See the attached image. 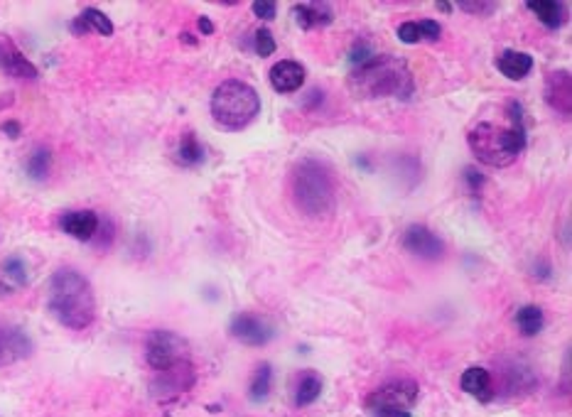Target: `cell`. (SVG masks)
<instances>
[{"instance_id": "cell-1", "label": "cell", "mask_w": 572, "mask_h": 417, "mask_svg": "<svg viewBox=\"0 0 572 417\" xmlns=\"http://www.w3.org/2000/svg\"><path fill=\"white\" fill-rule=\"evenodd\" d=\"M349 91L356 99H408L413 94V74L408 64L393 55H373L349 72Z\"/></svg>"}, {"instance_id": "cell-2", "label": "cell", "mask_w": 572, "mask_h": 417, "mask_svg": "<svg viewBox=\"0 0 572 417\" xmlns=\"http://www.w3.org/2000/svg\"><path fill=\"white\" fill-rule=\"evenodd\" d=\"M50 312L67 329H87L96 317V297L89 280L74 268H60L50 280Z\"/></svg>"}, {"instance_id": "cell-3", "label": "cell", "mask_w": 572, "mask_h": 417, "mask_svg": "<svg viewBox=\"0 0 572 417\" xmlns=\"http://www.w3.org/2000/svg\"><path fill=\"white\" fill-rule=\"evenodd\" d=\"M292 196L300 211L312 218H327L336 206V187L331 169L314 157H304L292 169Z\"/></svg>"}, {"instance_id": "cell-4", "label": "cell", "mask_w": 572, "mask_h": 417, "mask_svg": "<svg viewBox=\"0 0 572 417\" xmlns=\"http://www.w3.org/2000/svg\"><path fill=\"white\" fill-rule=\"evenodd\" d=\"M469 150L482 165L489 167H509L526 148V128L523 126H496L479 123L467 135Z\"/></svg>"}, {"instance_id": "cell-5", "label": "cell", "mask_w": 572, "mask_h": 417, "mask_svg": "<svg viewBox=\"0 0 572 417\" xmlns=\"http://www.w3.org/2000/svg\"><path fill=\"white\" fill-rule=\"evenodd\" d=\"M260 113V96L251 84L229 79L211 94V118L224 130H241Z\"/></svg>"}, {"instance_id": "cell-6", "label": "cell", "mask_w": 572, "mask_h": 417, "mask_svg": "<svg viewBox=\"0 0 572 417\" xmlns=\"http://www.w3.org/2000/svg\"><path fill=\"white\" fill-rule=\"evenodd\" d=\"M415 400L418 386L413 381H391L368 395L366 408L373 417H410Z\"/></svg>"}, {"instance_id": "cell-7", "label": "cell", "mask_w": 572, "mask_h": 417, "mask_svg": "<svg viewBox=\"0 0 572 417\" xmlns=\"http://www.w3.org/2000/svg\"><path fill=\"white\" fill-rule=\"evenodd\" d=\"M145 358L153 371H170L187 361V341L175 331L158 329L145 341Z\"/></svg>"}, {"instance_id": "cell-8", "label": "cell", "mask_w": 572, "mask_h": 417, "mask_svg": "<svg viewBox=\"0 0 572 417\" xmlns=\"http://www.w3.org/2000/svg\"><path fill=\"white\" fill-rule=\"evenodd\" d=\"M403 248L422 260H440L442 255H445V243H442L430 228L420 226V223H413V226L405 228Z\"/></svg>"}, {"instance_id": "cell-9", "label": "cell", "mask_w": 572, "mask_h": 417, "mask_svg": "<svg viewBox=\"0 0 572 417\" xmlns=\"http://www.w3.org/2000/svg\"><path fill=\"white\" fill-rule=\"evenodd\" d=\"M231 331L233 339H238L241 344H248V346H263L268 344V341L275 336V331L265 319L255 317V314H236V317L231 319Z\"/></svg>"}, {"instance_id": "cell-10", "label": "cell", "mask_w": 572, "mask_h": 417, "mask_svg": "<svg viewBox=\"0 0 572 417\" xmlns=\"http://www.w3.org/2000/svg\"><path fill=\"white\" fill-rule=\"evenodd\" d=\"M545 101L563 118L572 116V77L570 72H553L545 82Z\"/></svg>"}, {"instance_id": "cell-11", "label": "cell", "mask_w": 572, "mask_h": 417, "mask_svg": "<svg viewBox=\"0 0 572 417\" xmlns=\"http://www.w3.org/2000/svg\"><path fill=\"white\" fill-rule=\"evenodd\" d=\"M32 354V341L20 327H10V324H0V366H10V363L28 358Z\"/></svg>"}, {"instance_id": "cell-12", "label": "cell", "mask_w": 572, "mask_h": 417, "mask_svg": "<svg viewBox=\"0 0 572 417\" xmlns=\"http://www.w3.org/2000/svg\"><path fill=\"white\" fill-rule=\"evenodd\" d=\"M60 226L67 236H72L77 240H94L96 231H99V216H96V211H89V208L67 211L60 218Z\"/></svg>"}, {"instance_id": "cell-13", "label": "cell", "mask_w": 572, "mask_h": 417, "mask_svg": "<svg viewBox=\"0 0 572 417\" xmlns=\"http://www.w3.org/2000/svg\"><path fill=\"white\" fill-rule=\"evenodd\" d=\"M270 87L277 91V94H292L304 84V69L302 64L292 62V60H282L270 67Z\"/></svg>"}, {"instance_id": "cell-14", "label": "cell", "mask_w": 572, "mask_h": 417, "mask_svg": "<svg viewBox=\"0 0 572 417\" xmlns=\"http://www.w3.org/2000/svg\"><path fill=\"white\" fill-rule=\"evenodd\" d=\"M292 18H295L297 28L314 30V28L329 25L334 13H331V8L327 3H297V5H292Z\"/></svg>"}, {"instance_id": "cell-15", "label": "cell", "mask_w": 572, "mask_h": 417, "mask_svg": "<svg viewBox=\"0 0 572 417\" xmlns=\"http://www.w3.org/2000/svg\"><path fill=\"white\" fill-rule=\"evenodd\" d=\"M496 67H499V72L504 74L506 79H511V82H521V79H526L528 74H531L533 57L526 55V52L506 50V52H501V55H499Z\"/></svg>"}, {"instance_id": "cell-16", "label": "cell", "mask_w": 572, "mask_h": 417, "mask_svg": "<svg viewBox=\"0 0 572 417\" xmlns=\"http://www.w3.org/2000/svg\"><path fill=\"white\" fill-rule=\"evenodd\" d=\"M459 386H462L464 393L474 395L479 400H491L494 398V390H491V376L489 371L482 366H472L462 373L459 378Z\"/></svg>"}, {"instance_id": "cell-17", "label": "cell", "mask_w": 572, "mask_h": 417, "mask_svg": "<svg viewBox=\"0 0 572 417\" xmlns=\"http://www.w3.org/2000/svg\"><path fill=\"white\" fill-rule=\"evenodd\" d=\"M0 67L8 77L15 79H37V67L32 62L25 60L18 50H13L10 45L0 47Z\"/></svg>"}, {"instance_id": "cell-18", "label": "cell", "mask_w": 572, "mask_h": 417, "mask_svg": "<svg viewBox=\"0 0 572 417\" xmlns=\"http://www.w3.org/2000/svg\"><path fill=\"white\" fill-rule=\"evenodd\" d=\"M442 28L435 20H420V23H403L398 28V40L405 45H415L420 40H440Z\"/></svg>"}, {"instance_id": "cell-19", "label": "cell", "mask_w": 572, "mask_h": 417, "mask_svg": "<svg viewBox=\"0 0 572 417\" xmlns=\"http://www.w3.org/2000/svg\"><path fill=\"white\" fill-rule=\"evenodd\" d=\"M204 157H207V152H204V145L199 143V138H197L194 133H185L177 150H175V160H177L182 167H197V165L204 162Z\"/></svg>"}, {"instance_id": "cell-20", "label": "cell", "mask_w": 572, "mask_h": 417, "mask_svg": "<svg viewBox=\"0 0 572 417\" xmlns=\"http://www.w3.org/2000/svg\"><path fill=\"white\" fill-rule=\"evenodd\" d=\"M319 395H322V378L314 371H304L295 383V405L297 408L312 405Z\"/></svg>"}, {"instance_id": "cell-21", "label": "cell", "mask_w": 572, "mask_h": 417, "mask_svg": "<svg viewBox=\"0 0 572 417\" xmlns=\"http://www.w3.org/2000/svg\"><path fill=\"white\" fill-rule=\"evenodd\" d=\"M528 10L538 15V20H541L545 28L555 30V28H560V25H563L565 8L560 3H555V0H538V3H528Z\"/></svg>"}, {"instance_id": "cell-22", "label": "cell", "mask_w": 572, "mask_h": 417, "mask_svg": "<svg viewBox=\"0 0 572 417\" xmlns=\"http://www.w3.org/2000/svg\"><path fill=\"white\" fill-rule=\"evenodd\" d=\"M270 388H273V368H270V363H260V366L255 368L253 378H251L248 398L253 400V403H263L270 395Z\"/></svg>"}, {"instance_id": "cell-23", "label": "cell", "mask_w": 572, "mask_h": 417, "mask_svg": "<svg viewBox=\"0 0 572 417\" xmlns=\"http://www.w3.org/2000/svg\"><path fill=\"white\" fill-rule=\"evenodd\" d=\"M516 327L523 336H536L543 329V309L536 304H526L516 312Z\"/></svg>"}, {"instance_id": "cell-24", "label": "cell", "mask_w": 572, "mask_h": 417, "mask_svg": "<svg viewBox=\"0 0 572 417\" xmlns=\"http://www.w3.org/2000/svg\"><path fill=\"white\" fill-rule=\"evenodd\" d=\"M50 169H52V152L47 148H37L28 160V174L35 182H40L47 179Z\"/></svg>"}, {"instance_id": "cell-25", "label": "cell", "mask_w": 572, "mask_h": 417, "mask_svg": "<svg viewBox=\"0 0 572 417\" xmlns=\"http://www.w3.org/2000/svg\"><path fill=\"white\" fill-rule=\"evenodd\" d=\"M0 272H3V277H8L13 287H23L28 282V265H25V260L20 255L5 258L3 265H0Z\"/></svg>"}, {"instance_id": "cell-26", "label": "cell", "mask_w": 572, "mask_h": 417, "mask_svg": "<svg viewBox=\"0 0 572 417\" xmlns=\"http://www.w3.org/2000/svg\"><path fill=\"white\" fill-rule=\"evenodd\" d=\"M79 18H82L84 23H87V28H89V30H96V32H99V35H104V37H111V35H114V23H111V20L106 18V15L101 13V10L87 8L82 15H79Z\"/></svg>"}, {"instance_id": "cell-27", "label": "cell", "mask_w": 572, "mask_h": 417, "mask_svg": "<svg viewBox=\"0 0 572 417\" xmlns=\"http://www.w3.org/2000/svg\"><path fill=\"white\" fill-rule=\"evenodd\" d=\"M253 50H255V55H258V57H270L273 52H275V37H273V32L268 28L255 30Z\"/></svg>"}, {"instance_id": "cell-28", "label": "cell", "mask_w": 572, "mask_h": 417, "mask_svg": "<svg viewBox=\"0 0 572 417\" xmlns=\"http://www.w3.org/2000/svg\"><path fill=\"white\" fill-rule=\"evenodd\" d=\"M251 8H253L255 18H260V20H273L277 15V5L273 3V0H255Z\"/></svg>"}, {"instance_id": "cell-29", "label": "cell", "mask_w": 572, "mask_h": 417, "mask_svg": "<svg viewBox=\"0 0 572 417\" xmlns=\"http://www.w3.org/2000/svg\"><path fill=\"white\" fill-rule=\"evenodd\" d=\"M464 182H467L469 191H472V196H479L482 194V187H484V177L477 172L474 167H467L464 169Z\"/></svg>"}, {"instance_id": "cell-30", "label": "cell", "mask_w": 572, "mask_h": 417, "mask_svg": "<svg viewBox=\"0 0 572 417\" xmlns=\"http://www.w3.org/2000/svg\"><path fill=\"white\" fill-rule=\"evenodd\" d=\"M368 57H373V55H371V50H368L366 42H356L354 50L349 52V62L354 64V67H356V64H361V62H366Z\"/></svg>"}, {"instance_id": "cell-31", "label": "cell", "mask_w": 572, "mask_h": 417, "mask_svg": "<svg viewBox=\"0 0 572 417\" xmlns=\"http://www.w3.org/2000/svg\"><path fill=\"white\" fill-rule=\"evenodd\" d=\"M459 8L464 10V13H474V15H489L496 10L494 3H459Z\"/></svg>"}, {"instance_id": "cell-32", "label": "cell", "mask_w": 572, "mask_h": 417, "mask_svg": "<svg viewBox=\"0 0 572 417\" xmlns=\"http://www.w3.org/2000/svg\"><path fill=\"white\" fill-rule=\"evenodd\" d=\"M0 130L5 133L8 138H20V133H23V128H20V123L18 121H5V123H0Z\"/></svg>"}, {"instance_id": "cell-33", "label": "cell", "mask_w": 572, "mask_h": 417, "mask_svg": "<svg viewBox=\"0 0 572 417\" xmlns=\"http://www.w3.org/2000/svg\"><path fill=\"white\" fill-rule=\"evenodd\" d=\"M72 32H74V35H87V32H91V30L87 28V23H84L82 18H77L72 23Z\"/></svg>"}, {"instance_id": "cell-34", "label": "cell", "mask_w": 572, "mask_h": 417, "mask_svg": "<svg viewBox=\"0 0 572 417\" xmlns=\"http://www.w3.org/2000/svg\"><path fill=\"white\" fill-rule=\"evenodd\" d=\"M199 30L204 32V35H211V32H214L211 20H209V18H199Z\"/></svg>"}, {"instance_id": "cell-35", "label": "cell", "mask_w": 572, "mask_h": 417, "mask_svg": "<svg viewBox=\"0 0 572 417\" xmlns=\"http://www.w3.org/2000/svg\"><path fill=\"white\" fill-rule=\"evenodd\" d=\"M437 10H442V13H450L452 5L450 3H437Z\"/></svg>"}, {"instance_id": "cell-36", "label": "cell", "mask_w": 572, "mask_h": 417, "mask_svg": "<svg viewBox=\"0 0 572 417\" xmlns=\"http://www.w3.org/2000/svg\"><path fill=\"white\" fill-rule=\"evenodd\" d=\"M182 42H189V45H194L197 40H194V37H192V35H187V32H185V35H182Z\"/></svg>"}]
</instances>
